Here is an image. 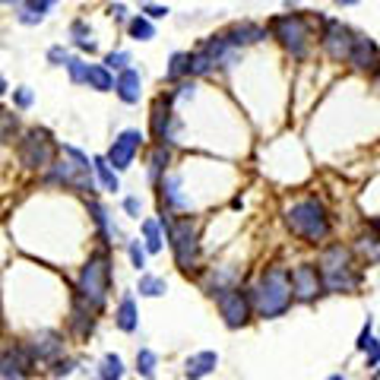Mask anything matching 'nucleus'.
<instances>
[{"label": "nucleus", "mask_w": 380, "mask_h": 380, "mask_svg": "<svg viewBox=\"0 0 380 380\" xmlns=\"http://www.w3.org/2000/svg\"><path fill=\"white\" fill-rule=\"evenodd\" d=\"M143 13L149 16V20H162V16H168V7H146Z\"/></svg>", "instance_id": "42"}, {"label": "nucleus", "mask_w": 380, "mask_h": 380, "mask_svg": "<svg viewBox=\"0 0 380 380\" xmlns=\"http://www.w3.org/2000/svg\"><path fill=\"white\" fill-rule=\"evenodd\" d=\"M108 279H111L108 260H105V257H92L83 266V273H79V295H83L92 307H102L105 295H108Z\"/></svg>", "instance_id": "5"}, {"label": "nucleus", "mask_w": 380, "mask_h": 380, "mask_svg": "<svg viewBox=\"0 0 380 380\" xmlns=\"http://www.w3.org/2000/svg\"><path fill=\"white\" fill-rule=\"evenodd\" d=\"M225 38L235 45V48H241V45H250V42H260V38H266V32H263L260 26H250V22H244V26L228 29Z\"/></svg>", "instance_id": "16"}, {"label": "nucleus", "mask_w": 380, "mask_h": 380, "mask_svg": "<svg viewBox=\"0 0 380 380\" xmlns=\"http://www.w3.org/2000/svg\"><path fill=\"white\" fill-rule=\"evenodd\" d=\"M349 63L355 70H371L377 63V48H374L371 38L365 35H355V45H352V54H349Z\"/></svg>", "instance_id": "13"}, {"label": "nucleus", "mask_w": 380, "mask_h": 380, "mask_svg": "<svg viewBox=\"0 0 380 380\" xmlns=\"http://www.w3.org/2000/svg\"><path fill=\"white\" fill-rule=\"evenodd\" d=\"M114 83H118V79H111L108 67H102V63H92V67H89V86H92V89L108 92V89H114Z\"/></svg>", "instance_id": "19"}, {"label": "nucleus", "mask_w": 380, "mask_h": 380, "mask_svg": "<svg viewBox=\"0 0 380 380\" xmlns=\"http://www.w3.org/2000/svg\"><path fill=\"white\" fill-rule=\"evenodd\" d=\"M165 162H168V152H165V146H159V149L152 152V159H149V178L152 181L159 178V172L165 168Z\"/></svg>", "instance_id": "33"}, {"label": "nucleus", "mask_w": 380, "mask_h": 380, "mask_svg": "<svg viewBox=\"0 0 380 380\" xmlns=\"http://www.w3.org/2000/svg\"><path fill=\"white\" fill-rule=\"evenodd\" d=\"M273 35L285 45V51H291V57L307 54V22H304L298 13L279 16V20L273 22Z\"/></svg>", "instance_id": "6"}, {"label": "nucleus", "mask_w": 380, "mask_h": 380, "mask_svg": "<svg viewBox=\"0 0 380 380\" xmlns=\"http://www.w3.org/2000/svg\"><path fill=\"white\" fill-rule=\"evenodd\" d=\"M137 371H139V377H155V355L149 352V349H139L137 352Z\"/></svg>", "instance_id": "27"}, {"label": "nucleus", "mask_w": 380, "mask_h": 380, "mask_svg": "<svg viewBox=\"0 0 380 380\" xmlns=\"http://www.w3.org/2000/svg\"><path fill=\"white\" fill-rule=\"evenodd\" d=\"M70 32H73L76 45H79L83 51H96V42H92L89 32H86V22H73V29H70Z\"/></svg>", "instance_id": "31"}, {"label": "nucleus", "mask_w": 380, "mask_h": 380, "mask_svg": "<svg viewBox=\"0 0 380 380\" xmlns=\"http://www.w3.org/2000/svg\"><path fill=\"white\" fill-rule=\"evenodd\" d=\"M162 190H165V200L172 203V206H190V200L181 194V178H168L165 184H162Z\"/></svg>", "instance_id": "23"}, {"label": "nucleus", "mask_w": 380, "mask_h": 380, "mask_svg": "<svg viewBox=\"0 0 380 380\" xmlns=\"http://www.w3.org/2000/svg\"><path fill=\"white\" fill-rule=\"evenodd\" d=\"M320 276L326 291H352L358 289V276L352 270V254L342 244H333L320 257Z\"/></svg>", "instance_id": "2"}, {"label": "nucleus", "mask_w": 380, "mask_h": 380, "mask_svg": "<svg viewBox=\"0 0 380 380\" xmlns=\"http://www.w3.org/2000/svg\"><path fill=\"white\" fill-rule=\"evenodd\" d=\"M291 289H295V295L301 298V301H311V298L320 295V289H324V276H320V270H314L311 263H304V266H298V270L291 273Z\"/></svg>", "instance_id": "11"}, {"label": "nucleus", "mask_w": 380, "mask_h": 380, "mask_svg": "<svg viewBox=\"0 0 380 380\" xmlns=\"http://www.w3.org/2000/svg\"><path fill=\"white\" fill-rule=\"evenodd\" d=\"M209 70H213V57H209L206 51L190 54V73H209Z\"/></svg>", "instance_id": "32"}, {"label": "nucleus", "mask_w": 380, "mask_h": 380, "mask_svg": "<svg viewBox=\"0 0 380 380\" xmlns=\"http://www.w3.org/2000/svg\"><path fill=\"white\" fill-rule=\"evenodd\" d=\"M190 73V54H172V67H168V79H178V76Z\"/></svg>", "instance_id": "29"}, {"label": "nucleus", "mask_w": 380, "mask_h": 380, "mask_svg": "<svg viewBox=\"0 0 380 380\" xmlns=\"http://www.w3.org/2000/svg\"><path fill=\"white\" fill-rule=\"evenodd\" d=\"M339 7H352V3H358V0H336Z\"/></svg>", "instance_id": "46"}, {"label": "nucleus", "mask_w": 380, "mask_h": 380, "mask_svg": "<svg viewBox=\"0 0 380 380\" xmlns=\"http://www.w3.org/2000/svg\"><path fill=\"white\" fill-rule=\"evenodd\" d=\"M111 16H114V20H124V16H127L124 3H111Z\"/></svg>", "instance_id": "45"}, {"label": "nucleus", "mask_w": 380, "mask_h": 380, "mask_svg": "<svg viewBox=\"0 0 380 380\" xmlns=\"http://www.w3.org/2000/svg\"><path fill=\"white\" fill-rule=\"evenodd\" d=\"M22 365H29V358L22 352H13V355H3V380H22V371L26 367Z\"/></svg>", "instance_id": "18"}, {"label": "nucleus", "mask_w": 380, "mask_h": 380, "mask_svg": "<svg viewBox=\"0 0 380 380\" xmlns=\"http://www.w3.org/2000/svg\"><path fill=\"white\" fill-rule=\"evenodd\" d=\"M291 282H289V273L279 270V266H273V270H266L260 276V285H257V311L263 314V317H279V314L289 311L291 304Z\"/></svg>", "instance_id": "1"}, {"label": "nucleus", "mask_w": 380, "mask_h": 380, "mask_svg": "<svg viewBox=\"0 0 380 380\" xmlns=\"http://www.w3.org/2000/svg\"><path fill=\"white\" fill-rule=\"evenodd\" d=\"M67 67H70V79H73V83H89V63L73 57V61H67Z\"/></svg>", "instance_id": "30"}, {"label": "nucleus", "mask_w": 380, "mask_h": 380, "mask_svg": "<svg viewBox=\"0 0 380 380\" xmlns=\"http://www.w3.org/2000/svg\"><path fill=\"white\" fill-rule=\"evenodd\" d=\"M219 311H222V317H225L228 326H241L250 314V301L241 289L219 291Z\"/></svg>", "instance_id": "9"}, {"label": "nucleus", "mask_w": 380, "mask_h": 380, "mask_svg": "<svg viewBox=\"0 0 380 380\" xmlns=\"http://www.w3.org/2000/svg\"><path fill=\"white\" fill-rule=\"evenodd\" d=\"M130 260H133V266H137V270H139V266H146V250L139 248L137 241L130 244Z\"/></svg>", "instance_id": "37"}, {"label": "nucleus", "mask_w": 380, "mask_h": 380, "mask_svg": "<svg viewBox=\"0 0 380 380\" xmlns=\"http://www.w3.org/2000/svg\"><path fill=\"white\" fill-rule=\"evenodd\" d=\"M365 355H367V365H371V367L380 361V342H377V339H371V342L365 346Z\"/></svg>", "instance_id": "35"}, {"label": "nucleus", "mask_w": 380, "mask_h": 380, "mask_svg": "<svg viewBox=\"0 0 380 380\" xmlns=\"http://www.w3.org/2000/svg\"><path fill=\"white\" fill-rule=\"evenodd\" d=\"M124 209H127L130 215H139V200H137V197H127V200H124Z\"/></svg>", "instance_id": "44"}, {"label": "nucleus", "mask_w": 380, "mask_h": 380, "mask_svg": "<svg viewBox=\"0 0 380 380\" xmlns=\"http://www.w3.org/2000/svg\"><path fill=\"white\" fill-rule=\"evenodd\" d=\"M165 279H159V276H143L139 279V295H146V298H159V295H165Z\"/></svg>", "instance_id": "25"}, {"label": "nucleus", "mask_w": 380, "mask_h": 380, "mask_svg": "<svg viewBox=\"0 0 380 380\" xmlns=\"http://www.w3.org/2000/svg\"><path fill=\"white\" fill-rule=\"evenodd\" d=\"M352 45H355V35L349 32L342 22L330 20L324 29V48L326 54L333 57V61H349V54H352Z\"/></svg>", "instance_id": "8"}, {"label": "nucleus", "mask_w": 380, "mask_h": 380, "mask_svg": "<svg viewBox=\"0 0 380 380\" xmlns=\"http://www.w3.org/2000/svg\"><path fill=\"white\" fill-rule=\"evenodd\" d=\"M124 377V361L118 355H105L102 361V380H121Z\"/></svg>", "instance_id": "26"}, {"label": "nucleus", "mask_w": 380, "mask_h": 380, "mask_svg": "<svg viewBox=\"0 0 380 380\" xmlns=\"http://www.w3.org/2000/svg\"><path fill=\"white\" fill-rule=\"evenodd\" d=\"M92 165H96L98 181H102V187H105V190H118V174H114V172H118V168L111 165L108 159H96V162H92Z\"/></svg>", "instance_id": "21"}, {"label": "nucleus", "mask_w": 380, "mask_h": 380, "mask_svg": "<svg viewBox=\"0 0 380 380\" xmlns=\"http://www.w3.org/2000/svg\"><path fill=\"white\" fill-rule=\"evenodd\" d=\"M114 92L121 96V102H127V105H137L139 102V96H143V83H139V73L137 70H121V76H118V83H114Z\"/></svg>", "instance_id": "12"}, {"label": "nucleus", "mask_w": 380, "mask_h": 380, "mask_svg": "<svg viewBox=\"0 0 380 380\" xmlns=\"http://www.w3.org/2000/svg\"><path fill=\"white\" fill-rule=\"evenodd\" d=\"M358 250H361V254H365L371 263L380 260V231H377V228H374L371 235L361 238V241H358Z\"/></svg>", "instance_id": "24"}, {"label": "nucleus", "mask_w": 380, "mask_h": 380, "mask_svg": "<svg viewBox=\"0 0 380 380\" xmlns=\"http://www.w3.org/2000/svg\"><path fill=\"white\" fill-rule=\"evenodd\" d=\"M285 222H289V228L295 235L307 238V241H324V238L330 235V219H326L324 206H320L317 200L295 203V206L289 209V215H285Z\"/></svg>", "instance_id": "3"}, {"label": "nucleus", "mask_w": 380, "mask_h": 380, "mask_svg": "<svg viewBox=\"0 0 380 380\" xmlns=\"http://www.w3.org/2000/svg\"><path fill=\"white\" fill-rule=\"evenodd\" d=\"M16 105H20V108H29V105H32V92H29V89H16Z\"/></svg>", "instance_id": "41"}, {"label": "nucleus", "mask_w": 380, "mask_h": 380, "mask_svg": "<svg viewBox=\"0 0 380 380\" xmlns=\"http://www.w3.org/2000/svg\"><path fill=\"white\" fill-rule=\"evenodd\" d=\"M67 374H73V361H57V365H54V377H67Z\"/></svg>", "instance_id": "40"}, {"label": "nucleus", "mask_w": 380, "mask_h": 380, "mask_svg": "<svg viewBox=\"0 0 380 380\" xmlns=\"http://www.w3.org/2000/svg\"><path fill=\"white\" fill-rule=\"evenodd\" d=\"M3 3H7V7H10V3H16V0H3Z\"/></svg>", "instance_id": "49"}, {"label": "nucleus", "mask_w": 380, "mask_h": 380, "mask_svg": "<svg viewBox=\"0 0 380 380\" xmlns=\"http://www.w3.org/2000/svg\"><path fill=\"white\" fill-rule=\"evenodd\" d=\"M162 225L168 228V238H172V248H174V260H178L181 270H190L197 263V225L190 219H181V222H168L162 215Z\"/></svg>", "instance_id": "4"}, {"label": "nucleus", "mask_w": 380, "mask_h": 380, "mask_svg": "<svg viewBox=\"0 0 380 380\" xmlns=\"http://www.w3.org/2000/svg\"><path fill=\"white\" fill-rule=\"evenodd\" d=\"M89 213H92V219L98 222V228H102V231H108V219H105V209L98 206V203H89Z\"/></svg>", "instance_id": "36"}, {"label": "nucleus", "mask_w": 380, "mask_h": 380, "mask_svg": "<svg viewBox=\"0 0 380 380\" xmlns=\"http://www.w3.org/2000/svg\"><path fill=\"white\" fill-rule=\"evenodd\" d=\"M118 326L124 333H133L137 330V304H133V298H124L118 307Z\"/></svg>", "instance_id": "20"}, {"label": "nucleus", "mask_w": 380, "mask_h": 380, "mask_svg": "<svg viewBox=\"0 0 380 380\" xmlns=\"http://www.w3.org/2000/svg\"><path fill=\"white\" fill-rule=\"evenodd\" d=\"M371 228H377V231H380V219H374V222H371Z\"/></svg>", "instance_id": "48"}, {"label": "nucleus", "mask_w": 380, "mask_h": 380, "mask_svg": "<svg viewBox=\"0 0 380 380\" xmlns=\"http://www.w3.org/2000/svg\"><path fill=\"white\" fill-rule=\"evenodd\" d=\"M51 155H54V146H51L48 133H26V139L20 143V162L26 168H48Z\"/></svg>", "instance_id": "7"}, {"label": "nucleus", "mask_w": 380, "mask_h": 380, "mask_svg": "<svg viewBox=\"0 0 380 380\" xmlns=\"http://www.w3.org/2000/svg\"><path fill=\"white\" fill-rule=\"evenodd\" d=\"M48 61L51 63H67V54H63V48H51L48 51Z\"/></svg>", "instance_id": "43"}, {"label": "nucleus", "mask_w": 380, "mask_h": 380, "mask_svg": "<svg viewBox=\"0 0 380 380\" xmlns=\"http://www.w3.org/2000/svg\"><path fill=\"white\" fill-rule=\"evenodd\" d=\"M130 35L137 38V42H149V38H155V29H152L149 16H133L130 20Z\"/></svg>", "instance_id": "22"}, {"label": "nucleus", "mask_w": 380, "mask_h": 380, "mask_svg": "<svg viewBox=\"0 0 380 380\" xmlns=\"http://www.w3.org/2000/svg\"><path fill=\"white\" fill-rule=\"evenodd\" d=\"M215 365H219V355L215 352H200V355H194V358H187V371L184 374L190 380H200V377H206V374H213Z\"/></svg>", "instance_id": "15"}, {"label": "nucleus", "mask_w": 380, "mask_h": 380, "mask_svg": "<svg viewBox=\"0 0 380 380\" xmlns=\"http://www.w3.org/2000/svg\"><path fill=\"white\" fill-rule=\"evenodd\" d=\"M105 63H108L111 70H127V63H130V54H127V51H111Z\"/></svg>", "instance_id": "34"}, {"label": "nucleus", "mask_w": 380, "mask_h": 380, "mask_svg": "<svg viewBox=\"0 0 380 380\" xmlns=\"http://www.w3.org/2000/svg\"><path fill=\"white\" fill-rule=\"evenodd\" d=\"M143 235H146V250H149V254H159L162 250L159 225H155V222H143Z\"/></svg>", "instance_id": "28"}, {"label": "nucleus", "mask_w": 380, "mask_h": 380, "mask_svg": "<svg viewBox=\"0 0 380 380\" xmlns=\"http://www.w3.org/2000/svg\"><path fill=\"white\" fill-rule=\"evenodd\" d=\"M54 3H57V0H29L26 7H29V10H35V13H42V16H45V10H51V7H54Z\"/></svg>", "instance_id": "38"}, {"label": "nucleus", "mask_w": 380, "mask_h": 380, "mask_svg": "<svg viewBox=\"0 0 380 380\" xmlns=\"http://www.w3.org/2000/svg\"><path fill=\"white\" fill-rule=\"evenodd\" d=\"M152 133L159 139H172V111L165 108V102H155V111H152Z\"/></svg>", "instance_id": "17"}, {"label": "nucleus", "mask_w": 380, "mask_h": 380, "mask_svg": "<svg viewBox=\"0 0 380 380\" xmlns=\"http://www.w3.org/2000/svg\"><path fill=\"white\" fill-rule=\"evenodd\" d=\"M326 380H346V377H342V374H333V377H326Z\"/></svg>", "instance_id": "47"}, {"label": "nucleus", "mask_w": 380, "mask_h": 380, "mask_svg": "<svg viewBox=\"0 0 380 380\" xmlns=\"http://www.w3.org/2000/svg\"><path fill=\"white\" fill-rule=\"evenodd\" d=\"M61 349H63V342H61L57 333H42V336H35V342H32V355L35 358H42V361L57 358Z\"/></svg>", "instance_id": "14"}, {"label": "nucleus", "mask_w": 380, "mask_h": 380, "mask_svg": "<svg viewBox=\"0 0 380 380\" xmlns=\"http://www.w3.org/2000/svg\"><path fill=\"white\" fill-rule=\"evenodd\" d=\"M20 22H26V26H32V22H42V13H35V10H20Z\"/></svg>", "instance_id": "39"}, {"label": "nucleus", "mask_w": 380, "mask_h": 380, "mask_svg": "<svg viewBox=\"0 0 380 380\" xmlns=\"http://www.w3.org/2000/svg\"><path fill=\"white\" fill-rule=\"evenodd\" d=\"M143 146V133L139 130H124L118 139H114V146L108 149V162L118 172H124V168H130L133 155H137V149Z\"/></svg>", "instance_id": "10"}]
</instances>
